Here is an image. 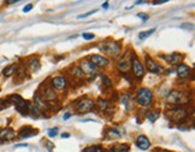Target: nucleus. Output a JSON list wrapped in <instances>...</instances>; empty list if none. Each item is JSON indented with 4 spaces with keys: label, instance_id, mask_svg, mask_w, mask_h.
Returning a JSON list of instances; mask_svg holds the SVG:
<instances>
[{
    "label": "nucleus",
    "instance_id": "nucleus-1",
    "mask_svg": "<svg viewBox=\"0 0 195 152\" xmlns=\"http://www.w3.org/2000/svg\"><path fill=\"white\" fill-rule=\"evenodd\" d=\"M98 47L102 53H106L112 57L119 56L122 52V46L119 45V42H117L114 40H105V41L100 42Z\"/></svg>",
    "mask_w": 195,
    "mask_h": 152
},
{
    "label": "nucleus",
    "instance_id": "nucleus-2",
    "mask_svg": "<svg viewBox=\"0 0 195 152\" xmlns=\"http://www.w3.org/2000/svg\"><path fill=\"white\" fill-rule=\"evenodd\" d=\"M188 116H189V112L182 106H175L166 111V117L175 123L183 122L184 120H187Z\"/></svg>",
    "mask_w": 195,
    "mask_h": 152
},
{
    "label": "nucleus",
    "instance_id": "nucleus-3",
    "mask_svg": "<svg viewBox=\"0 0 195 152\" xmlns=\"http://www.w3.org/2000/svg\"><path fill=\"white\" fill-rule=\"evenodd\" d=\"M136 103L144 108L149 106L153 103V92L147 87H141L136 92Z\"/></svg>",
    "mask_w": 195,
    "mask_h": 152
},
{
    "label": "nucleus",
    "instance_id": "nucleus-4",
    "mask_svg": "<svg viewBox=\"0 0 195 152\" xmlns=\"http://www.w3.org/2000/svg\"><path fill=\"white\" fill-rule=\"evenodd\" d=\"M189 93L184 92V91H178V90H174L167 94V100L172 104H176L177 106L187 104L189 101Z\"/></svg>",
    "mask_w": 195,
    "mask_h": 152
},
{
    "label": "nucleus",
    "instance_id": "nucleus-5",
    "mask_svg": "<svg viewBox=\"0 0 195 152\" xmlns=\"http://www.w3.org/2000/svg\"><path fill=\"white\" fill-rule=\"evenodd\" d=\"M130 63H131V70H133V75L137 80H141L145 76V67L141 63V60L137 58V56L135 53H133V57L130 58Z\"/></svg>",
    "mask_w": 195,
    "mask_h": 152
},
{
    "label": "nucleus",
    "instance_id": "nucleus-6",
    "mask_svg": "<svg viewBox=\"0 0 195 152\" xmlns=\"http://www.w3.org/2000/svg\"><path fill=\"white\" fill-rule=\"evenodd\" d=\"M94 108H95L94 100L90 99V98H87V97L82 98L81 100H79V101H77V104H76V110H77V112H80V113L89 112V111H92Z\"/></svg>",
    "mask_w": 195,
    "mask_h": 152
},
{
    "label": "nucleus",
    "instance_id": "nucleus-7",
    "mask_svg": "<svg viewBox=\"0 0 195 152\" xmlns=\"http://www.w3.org/2000/svg\"><path fill=\"white\" fill-rule=\"evenodd\" d=\"M145 67L149 72H153V74H161L164 71V68L161 65H159L158 63L154 59H152L149 56L145 57Z\"/></svg>",
    "mask_w": 195,
    "mask_h": 152
},
{
    "label": "nucleus",
    "instance_id": "nucleus-8",
    "mask_svg": "<svg viewBox=\"0 0 195 152\" xmlns=\"http://www.w3.org/2000/svg\"><path fill=\"white\" fill-rule=\"evenodd\" d=\"M51 86L53 90H57V91H64V90H66V87H68V80L65 76H54L53 79L51 80Z\"/></svg>",
    "mask_w": 195,
    "mask_h": 152
},
{
    "label": "nucleus",
    "instance_id": "nucleus-9",
    "mask_svg": "<svg viewBox=\"0 0 195 152\" xmlns=\"http://www.w3.org/2000/svg\"><path fill=\"white\" fill-rule=\"evenodd\" d=\"M89 62L92 63L93 65H95L96 68H106L110 64V59L100 56V54H93V56H89Z\"/></svg>",
    "mask_w": 195,
    "mask_h": 152
},
{
    "label": "nucleus",
    "instance_id": "nucleus-10",
    "mask_svg": "<svg viewBox=\"0 0 195 152\" xmlns=\"http://www.w3.org/2000/svg\"><path fill=\"white\" fill-rule=\"evenodd\" d=\"M79 68L82 70V72L84 75H90V76H92V75L96 74V67L93 65L88 59H82L80 62V67Z\"/></svg>",
    "mask_w": 195,
    "mask_h": 152
},
{
    "label": "nucleus",
    "instance_id": "nucleus-11",
    "mask_svg": "<svg viewBox=\"0 0 195 152\" xmlns=\"http://www.w3.org/2000/svg\"><path fill=\"white\" fill-rule=\"evenodd\" d=\"M160 58L165 59L167 63H170V64H179V63L183 62L184 56L182 54V53L175 52V53H169V54H166V56H161Z\"/></svg>",
    "mask_w": 195,
    "mask_h": 152
},
{
    "label": "nucleus",
    "instance_id": "nucleus-12",
    "mask_svg": "<svg viewBox=\"0 0 195 152\" xmlns=\"http://www.w3.org/2000/svg\"><path fill=\"white\" fill-rule=\"evenodd\" d=\"M40 95V98L44 100H47V101H51V100H54L56 98H57V93L54 92V90L52 88L51 86H45V88H44V91L39 94Z\"/></svg>",
    "mask_w": 195,
    "mask_h": 152
},
{
    "label": "nucleus",
    "instance_id": "nucleus-13",
    "mask_svg": "<svg viewBox=\"0 0 195 152\" xmlns=\"http://www.w3.org/2000/svg\"><path fill=\"white\" fill-rule=\"evenodd\" d=\"M136 146L140 148V150H142V151H147L149 147H151V141H149V139L146 136V135H139L137 138H136Z\"/></svg>",
    "mask_w": 195,
    "mask_h": 152
},
{
    "label": "nucleus",
    "instance_id": "nucleus-14",
    "mask_svg": "<svg viewBox=\"0 0 195 152\" xmlns=\"http://www.w3.org/2000/svg\"><path fill=\"white\" fill-rule=\"evenodd\" d=\"M39 133L37 129L33 128L30 125H25V127H22L19 129V133H18V136L21 139H24V138H29V136H33V135H36Z\"/></svg>",
    "mask_w": 195,
    "mask_h": 152
},
{
    "label": "nucleus",
    "instance_id": "nucleus-15",
    "mask_svg": "<svg viewBox=\"0 0 195 152\" xmlns=\"http://www.w3.org/2000/svg\"><path fill=\"white\" fill-rule=\"evenodd\" d=\"M176 72H177L179 79H186V77H188V76L190 75L191 69L187 64H178V67L176 69Z\"/></svg>",
    "mask_w": 195,
    "mask_h": 152
},
{
    "label": "nucleus",
    "instance_id": "nucleus-16",
    "mask_svg": "<svg viewBox=\"0 0 195 152\" xmlns=\"http://www.w3.org/2000/svg\"><path fill=\"white\" fill-rule=\"evenodd\" d=\"M121 103H122V105H123L126 110L134 109V100H133V97H131V95L123 94V95L121 97Z\"/></svg>",
    "mask_w": 195,
    "mask_h": 152
},
{
    "label": "nucleus",
    "instance_id": "nucleus-17",
    "mask_svg": "<svg viewBox=\"0 0 195 152\" xmlns=\"http://www.w3.org/2000/svg\"><path fill=\"white\" fill-rule=\"evenodd\" d=\"M16 136V132L11 128H4L0 130V139L1 140H12Z\"/></svg>",
    "mask_w": 195,
    "mask_h": 152
},
{
    "label": "nucleus",
    "instance_id": "nucleus-18",
    "mask_svg": "<svg viewBox=\"0 0 195 152\" xmlns=\"http://www.w3.org/2000/svg\"><path fill=\"white\" fill-rule=\"evenodd\" d=\"M130 146L128 144H114L109 148V152H129Z\"/></svg>",
    "mask_w": 195,
    "mask_h": 152
},
{
    "label": "nucleus",
    "instance_id": "nucleus-19",
    "mask_svg": "<svg viewBox=\"0 0 195 152\" xmlns=\"http://www.w3.org/2000/svg\"><path fill=\"white\" fill-rule=\"evenodd\" d=\"M96 105H98L99 111H101V112H106V111H109L110 108H111V103H110V101L106 100V99H102V98H99V99H98Z\"/></svg>",
    "mask_w": 195,
    "mask_h": 152
},
{
    "label": "nucleus",
    "instance_id": "nucleus-20",
    "mask_svg": "<svg viewBox=\"0 0 195 152\" xmlns=\"http://www.w3.org/2000/svg\"><path fill=\"white\" fill-rule=\"evenodd\" d=\"M27 65L29 67V69L34 72V71H37L39 69H40V60H39V58L36 57H31L28 59L27 62Z\"/></svg>",
    "mask_w": 195,
    "mask_h": 152
},
{
    "label": "nucleus",
    "instance_id": "nucleus-21",
    "mask_svg": "<svg viewBox=\"0 0 195 152\" xmlns=\"http://www.w3.org/2000/svg\"><path fill=\"white\" fill-rule=\"evenodd\" d=\"M69 71H70V74L74 76V77H77V79H83L84 77V74L82 72V70L79 68V67H74V65H71L70 68H69Z\"/></svg>",
    "mask_w": 195,
    "mask_h": 152
},
{
    "label": "nucleus",
    "instance_id": "nucleus-22",
    "mask_svg": "<svg viewBox=\"0 0 195 152\" xmlns=\"http://www.w3.org/2000/svg\"><path fill=\"white\" fill-rule=\"evenodd\" d=\"M160 116V111L159 110H149L147 113H146V117L148 121L151 122H155Z\"/></svg>",
    "mask_w": 195,
    "mask_h": 152
},
{
    "label": "nucleus",
    "instance_id": "nucleus-23",
    "mask_svg": "<svg viewBox=\"0 0 195 152\" xmlns=\"http://www.w3.org/2000/svg\"><path fill=\"white\" fill-rule=\"evenodd\" d=\"M130 67V60H128L126 58H122L118 63H117V68H118L121 71H126Z\"/></svg>",
    "mask_w": 195,
    "mask_h": 152
},
{
    "label": "nucleus",
    "instance_id": "nucleus-24",
    "mask_svg": "<svg viewBox=\"0 0 195 152\" xmlns=\"http://www.w3.org/2000/svg\"><path fill=\"white\" fill-rule=\"evenodd\" d=\"M16 71H17V65L16 64H11V65L6 67L3 70V75L5 76V77H9V76H11L12 74H15Z\"/></svg>",
    "mask_w": 195,
    "mask_h": 152
},
{
    "label": "nucleus",
    "instance_id": "nucleus-25",
    "mask_svg": "<svg viewBox=\"0 0 195 152\" xmlns=\"http://www.w3.org/2000/svg\"><path fill=\"white\" fill-rule=\"evenodd\" d=\"M83 152H105L100 145H93V146H88L83 150Z\"/></svg>",
    "mask_w": 195,
    "mask_h": 152
},
{
    "label": "nucleus",
    "instance_id": "nucleus-26",
    "mask_svg": "<svg viewBox=\"0 0 195 152\" xmlns=\"http://www.w3.org/2000/svg\"><path fill=\"white\" fill-rule=\"evenodd\" d=\"M154 32H155V28L148 29V30H146V32H141L140 35H139V39H140V40H145V39H147L148 36H151Z\"/></svg>",
    "mask_w": 195,
    "mask_h": 152
},
{
    "label": "nucleus",
    "instance_id": "nucleus-27",
    "mask_svg": "<svg viewBox=\"0 0 195 152\" xmlns=\"http://www.w3.org/2000/svg\"><path fill=\"white\" fill-rule=\"evenodd\" d=\"M101 80H102V83H104V86H105V87H111L112 86L111 80L107 77L106 75H101Z\"/></svg>",
    "mask_w": 195,
    "mask_h": 152
},
{
    "label": "nucleus",
    "instance_id": "nucleus-28",
    "mask_svg": "<svg viewBox=\"0 0 195 152\" xmlns=\"http://www.w3.org/2000/svg\"><path fill=\"white\" fill-rule=\"evenodd\" d=\"M109 135L113 139V138H119V136L122 135V133H121V132H118L117 129H111V130H109Z\"/></svg>",
    "mask_w": 195,
    "mask_h": 152
},
{
    "label": "nucleus",
    "instance_id": "nucleus-29",
    "mask_svg": "<svg viewBox=\"0 0 195 152\" xmlns=\"http://www.w3.org/2000/svg\"><path fill=\"white\" fill-rule=\"evenodd\" d=\"M47 134H48L49 138H54V136H57V135H58V128H49L48 132H47Z\"/></svg>",
    "mask_w": 195,
    "mask_h": 152
},
{
    "label": "nucleus",
    "instance_id": "nucleus-30",
    "mask_svg": "<svg viewBox=\"0 0 195 152\" xmlns=\"http://www.w3.org/2000/svg\"><path fill=\"white\" fill-rule=\"evenodd\" d=\"M82 37H83V39L84 40H93L94 39V37H95V35L93 34V33H83L82 34Z\"/></svg>",
    "mask_w": 195,
    "mask_h": 152
},
{
    "label": "nucleus",
    "instance_id": "nucleus-31",
    "mask_svg": "<svg viewBox=\"0 0 195 152\" xmlns=\"http://www.w3.org/2000/svg\"><path fill=\"white\" fill-rule=\"evenodd\" d=\"M9 105H10V103H9L7 100H5V99H0V110L6 109Z\"/></svg>",
    "mask_w": 195,
    "mask_h": 152
},
{
    "label": "nucleus",
    "instance_id": "nucleus-32",
    "mask_svg": "<svg viewBox=\"0 0 195 152\" xmlns=\"http://www.w3.org/2000/svg\"><path fill=\"white\" fill-rule=\"evenodd\" d=\"M95 12H96V10L89 11V12H87V14H83V15H80V16H77V18H79V19H81V18H86V17H88V16H90V15L95 14Z\"/></svg>",
    "mask_w": 195,
    "mask_h": 152
},
{
    "label": "nucleus",
    "instance_id": "nucleus-33",
    "mask_svg": "<svg viewBox=\"0 0 195 152\" xmlns=\"http://www.w3.org/2000/svg\"><path fill=\"white\" fill-rule=\"evenodd\" d=\"M33 7H34V5H33V4H28L27 6H24V7H23V10H22V11L25 14V12H29V11H31V10H33Z\"/></svg>",
    "mask_w": 195,
    "mask_h": 152
},
{
    "label": "nucleus",
    "instance_id": "nucleus-34",
    "mask_svg": "<svg viewBox=\"0 0 195 152\" xmlns=\"http://www.w3.org/2000/svg\"><path fill=\"white\" fill-rule=\"evenodd\" d=\"M152 152H172V151H169L165 148H159V147H155L154 150H152Z\"/></svg>",
    "mask_w": 195,
    "mask_h": 152
},
{
    "label": "nucleus",
    "instance_id": "nucleus-35",
    "mask_svg": "<svg viewBox=\"0 0 195 152\" xmlns=\"http://www.w3.org/2000/svg\"><path fill=\"white\" fill-rule=\"evenodd\" d=\"M167 3V0H160V1H152V5H161V4H165Z\"/></svg>",
    "mask_w": 195,
    "mask_h": 152
},
{
    "label": "nucleus",
    "instance_id": "nucleus-36",
    "mask_svg": "<svg viewBox=\"0 0 195 152\" xmlns=\"http://www.w3.org/2000/svg\"><path fill=\"white\" fill-rule=\"evenodd\" d=\"M137 17L142 18V19H144V21H147V19H148V16H146L145 14H137Z\"/></svg>",
    "mask_w": 195,
    "mask_h": 152
},
{
    "label": "nucleus",
    "instance_id": "nucleus-37",
    "mask_svg": "<svg viewBox=\"0 0 195 152\" xmlns=\"http://www.w3.org/2000/svg\"><path fill=\"white\" fill-rule=\"evenodd\" d=\"M70 117H71V113H70V112H66V113H65V115L63 116L64 121H65V120H68V118H70Z\"/></svg>",
    "mask_w": 195,
    "mask_h": 152
},
{
    "label": "nucleus",
    "instance_id": "nucleus-38",
    "mask_svg": "<svg viewBox=\"0 0 195 152\" xmlns=\"http://www.w3.org/2000/svg\"><path fill=\"white\" fill-rule=\"evenodd\" d=\"M18 1V0H7V1H5L6 4H16Z\"/></svg>",
    "mask_w": 195,
    "mask_h": 152
},
{
    "label": "nucleus",
    "instance_id": "nucleus-39",
    "mask_svg": "<svg viewBox=\"0 0 195 152\" xmlns=\"http://www.w3.org/2000/svg\"><path fill=\"white\" fill-rule=\"evenodd\" d=\"M16 147H28V144H18L16 145Z\"/></svg>",
    "mask_w": 195,
    "mask_h": 152
},
{
    "label": "nucleus",
    "instance_id": "nucleus-40",
    "mask_svg": "<svg viewBox=\"0 0 195 152\" xmlns=\"http://www.w3.org/2000/svg\"><path fill=\"white\" fill-rule=\"evenodd\" d=\"M69 136H70L69 133H63V134H61V138H63V139H64V138H69Z\"/></svg>",
    "mask_w": 195,
    "mask_h": 152
},
{
    "label": "nucleus",
    "instance_id": "nucleus-41",
    "mask_svg": "<svg viewBox=\"0 0 195 152\" xmlns=\"http://www.w3.org/2000/svg\"><path fill=\"white\" fill-rule=\"evenodd\" d=\"M102 7H104V9H107V7H109V3H107V1H105V3L102 4Z\"/></svg>",
    "mask_w": 195,
    "mask_h": 152
}]
</instances>
